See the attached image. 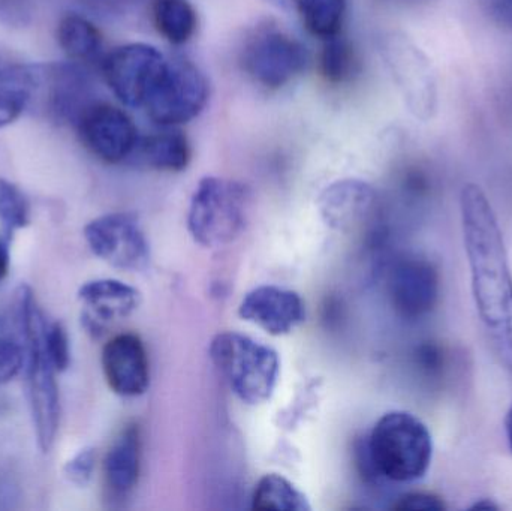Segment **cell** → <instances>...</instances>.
I'll use <instances>...</instances> for the list:
<instances>
[{
    "instance_id": "6da1fadb",
    "label": "cell",
    "mask_w": 512,
    "mask_h": 511,
    "mask_svg": "<svg viewBox=\"0 0 512 511\" xmlns=\"http://www.w3.org/2000/svg\"><path fill=\"white\" fill-rule=\"evenodd\" d=\"M460 212L475 306L499 360L512 377V275L504 237L480 186L462 189Z\"/></svg>"
},
{
    "instance_id": "7a4b0ae2",
    "label": "cell",
    "mask_w": 512,
    "mask_h": 511,
    "mask_svg": "<svg viewBox=\"0 0 512 511\" xmlns=\"http://www.w3.org/2000/svg\"><path fill=\"white\" fill-rule=\"evenodd\" d=\"M15 326L24 350L27 396L39 449L44 453L53 446L60 422L59 387L56 368L45 347L47 321L36 305L33 291L21 285L15 293Z\"/></svg>"
},
{
    "instance_id": "3957f363",
    "label": "cell",
    "mask_w": 512,
    "mask_h": 511,
    "mask_svg": "<svg viewBox=\"0 0 512 511\" xmlns=\"http://www.w3.org/2000/svg\"><path fill=\"white\" fill-rule=\"evenodd\" d=\"M366 447L375 473L391 482L420 480L432 462L429 429L418 417L405 411L384 414L373 428Z\"/></svg>"
},
{
    "instance_id": "277c9868",
    "label": "cell",
    "mask_w": 512,
    "mask_h": 511,
    "mask_svg": "<svg viewBox=\"0 0 512 511\" xmlns=\"http://www.w3.org/2000/svg\"><path fill=\"white\" fill-rule=\"evenodd\" d=\"M210 357L240 401L248 405L270 401L280 374L273 348L242 333L224 332L213 338Z\"/></svg>"
},
{
    "instance_id": "5b68a950",
    "label": "cell",
    "mask_w": 512,
    "mask_h": 511,
    "mask_svg": "<svg viewBox=\"0 0 512 511\" xmlns=\"http://www.w3.org/2000/svg\"><path fill=\"white\" fill-rule=\"evenodd\" d=\"M249 204L251 195L242 183L221 177H204L189 206V233L204 248L230 245L245 231Z\"/></svg>"
},
{
    "instance_id": "8992f818",
    "label": "cell",
    "mask_w": 512,
    "mask_h": 511,
    "mask_svg": "<svg viewBox=\"0 0 512 511\" xmlns=\"http://www.w3.org/2000/svg\"><path fill=\"white\" fill-rule=\"evenodd\" d=\"M209 96V81L195 63L185 57H167L164 72L144 110L155 125L174 128L200 116Z\"/></svg>"
},
{
    "instance_id": "52a82bcc",
    "label": "cell",
    "mask_w": 512,
    "mask_h": 511,
    "mask_svg": "<svg viewBox=\"0 0 512 511\" xmlns=\"http://www.w3.org/2000/svg\"><path fill=\"white\" fill-rule=\"evenodd\" d=\"M381 54L408 110L417 119H432L438 108V83L426 54L399 32L381 39Z\"/></svg>"
},
{
    "instance_id": "ba28073f",
    "label": "cell",
    "mask_w": 512,
    "mask_h": 511,
    "mask_svg": "<svg viewBox=\"0 0 512 511\" xmlns=\"http://www.w3.org/2000/svg\"><path fill=\"white\" fill-rule=\"evenodd\" d=\"M35 93L32 107H36L51 122L75 125L84 110L95 102V89L89 72L77 62L36 65Z\"/></svg>"
},
{
    "instance_id": "9c48e42d",
    "label": "cell",
    "mask_w": 512,
    "mask_h": 511,
    "mask_svg": "<svg viewBox=\"0 0 512 511\" xmlns=\"http://www.w3.org/2000/svg\"><path fill=\"white\" fill-rule=\"evenodd\" d=\"M306 47L276 27H262L246 41L242 65L246 74L265 89H280L303 72Z\"/></svg>"
},
{
    "instance_id": "30bf717a",
    "label": "cell",
    "mask_w": 512,
    "mask_h": 511,
    "mask_svg": "<svg viewBox=\"0 0 512 511\" xmlns=\"http://www.w3.org/2000/svg\"><path fill=\"white\" fill-rule=\"evenodd\" d=\"M167 65V57L153 45L135 42L111 51L102 71L111 92L129 108H144Z\"/></svg>"
},
{
    "instance_id": "8fae6325",
    "label": "cell",
    "mask_w": 512,
    "mask_h": 511,
    "mask_svg": "<svg viewBox=\"0 0 512 511\" xmlns=\"http://www.w3.org/2000/svg\"><path fill=\"white\" fill-rule=\"evenodd\" d=\"M87 245L96 257L116 269L140 272L150 263V245L131 213H108L84 228Z\"/></svg>"
},
{
    "instance_id": "7c38bea8",
    "label": "cell",
    "mask_w": 512,
    "mask_h": 511,
    "mask_svg": "<svg viewBox=\"0 0 512 511\" xmlns=\"http://www.w3.org/2000/svg\"><path fill=\"white\" fill-rule=\"evenodd\" d=\"M74 128L81 144L107 164H120L131 158L140 141L131 117L108 102H92Z\"/></svg>"
},
{
    "instance_id": "4fadbf2b",
    "label": "cell",
    "mask_w": 512,
    "mask_h": 511,
    "mask_svg": "<svg viewBox=\"0 0 512 511\" xmlns=\"http://www.w3.org/2000/svg\"><path fill=\"white\" fill-rule=\"evenodd\" d=\"M441 279L429 260L409 255L394 264L388 278V293L397 314L406 320H418L438 305Z\"/></svg>"
},
{
    "instance_id": "5bb4252c",
    "label": "cell",
    "mask_w": 512,
    "mask_h": 511,
    "mask_svg": "<svg viewBox=\"0 0 512 511\" xmlns=\"http://www.w3.org/2000/svg\"><path fill=\"white\" fill-rule=\"evenodd\" d=\"M240 317L271 336L289 335L306 320V306L295 291L262 285L246 294Z\"/></svg>"
},
{
    "instance_id": "9a60e30c",
    "label": "cell",
    "mask_w": 512,
    "mask_h": 511,
    "mask_svg": "<svg viewBox=\"0 0 512 511\" xmlns=\"http://www.w3.org/2000/svg\"><path fill=\"white\" fill-rule=\"evenodd\" d=\"M102 369L116 395L135 398L149 389V357L137 335L122 333L111 338L102 350Z\"/></svg>"
},
{
    "instance_id": "2e32d148",
    "label": "cell",
    "mask_w": 512,
    "mask_h": 511,
    "mask_svg": "<svg viewBox=\"0 0 512 511\" xmlns=\"http://www.w3.org/2000/svg\"><path fill=\"white\" fill-rule=\"evenodd\" d=\"M78 299L84 305L81 317L84 329L98 338L111 323L125 320L137 311L141 293L116 279H96L80 288Z\"/></svg>"
},
{
    "instance_id": "e0dca14e",
    "label": "cell",
    "mask_w": 512,
    "mask_h": 511,
    "mask_svg": "<svg viewBox=\"0 0 512 511\" xmlns=\"http://www.w3.org/2000/svg\"><path fill=\"white\" fill-rule=\"evenodd\" d=\"M375 189L357 179L334 182L322 192L319 209L322 218L336 230H352L366 221L376 206Z\"/></svg>"
},
{
    "instance_id": "ac0fdd59",
    "label": "cell",
    "mask_w": 512,
    "mask_h": 511,
    "mask_svg": "<svg viewBox=\"0 0 512 511\" xmlns=\"http://www.w3.org/2000/svg\"><path fill=\"white\" fill-rule=\"evenodd\" d=\"M141 438L137 425H128L111 444L104 461V482L108 497L123 500L140 479Z\"/></svg>"
},
{
    "instance_id": "d6986e66",
    "label": "cell",
    "mask_w": 512,
    "mask_h": 511,
    "mask_svg": "<svg viewBox=\"0 0 512 511\" xmlns=\"http://www.w3.org/2000/svg\"><path fill=\"white\" fill-rule=\"evenodd\" d=\"M35 93L33 66L0 56V128L14 123L32 104Z\"/></svg>"
},
{
    "instance_id": "ffe728a7",
    "label": "cell",
    "mask_w": 512,
    "mask_h": 511,
    "mask_svg": "<svg viewBox=\"0 0 512 511\" xmlns=\"http://www.w3.org/2000/svg\"><path fill=\"white\" fill-rule=\"evenodd\" d=\"M135 155L147 167L177 173L188 167L192 150L188 137L183 132L173 129L140 138L132 156Z\"/></svg>"
},
{
    "instance_id": "44dd1931",
    "label": "cell",
    "mask_w": 512,
    "mask_h": 511,
    "mask_svg": "<svg viewBox=\"0 0 512 511\" xmlns=\"http://www.w3.org/2000/svg\"><path fill=\"white\" fill-rule=\"evenodd\" d=\"M57 42L66 56L77 63L95 62L101 57L102 33L98 27L80 14H66L57 26Z\"/></svg>"
},
{
    "instance_id": "7402d4cb",
    "label": "cell",
    "mask_w": 512,
    "mask_h": 511,
    "mask_svg": "<svg viewBox=\"0 0 512 511\" xmlns=\"http://www.w3.org/2000/svg\"><path fill=\"white\" fill-rule=\"evenodd\" d=\"M150 9L156 30L170 44H186L197 32L198 15L189 0H152Z\"/></svg>"
},
{
    "instance_id": "603a6c76",
    "label": "cell",
    "mask_w": 512,
    "mask_h": 511,
    "mask_svg": "<svg viewBox=\"0 0 512 511\" xmlns=\"http://www.w3.org/2000/svg\"><path fill=\"white\" fill-rule=\"evenodd\" d=\"M252 509L310 511L306 495L280 474H265L255 486Z\"/></svg>"
},
{
    "instance_id": "cb8c5ba5",
    "label": "cell",
    "mask_w": 512,
    "mask_h": 511,
    "mask_svg": "<svg viewBox=\"0 0 512 511\" xmlns=\"http://www.w3.org/2000/svg\"><path fill=\"white\" fill-rule=\"evenodd\" d=\"M295 9L307 32L327 39L340 35L346 14V0H295Z\"/></svg>"
},
{
    "instance_id": "d4e9b609",
    "label": "cell",
    "mask_w": 512,
    "mask_h": 511,
    "mask_svg": "<svg viewBox=\"0 0 512 511\" xmlns=\"http://www.w3.org/2000/svg\"><path fill=\"white\" fill-rule=\"evenodd\" d=\"M322 77L330 84H342L357 72L358 60L351 42L342 36L327 39L319 60Z\"/></svg>"
},
{
    "instance_id": "484cf974",
    "label": "cell",
    "mask_w": 512,
    "mask_h": 511,
    "mask_svg": "<svg viewBox=\"0 0 512 511\" xmlns=\"http://www.w3.org/2000/svg\"><path fill=\"white\" fill-rule=\"evenodd\" d=\"M0 222L9 236L30 222V206L18 186L0 177Z\"/></svg>"
},
{
    "instance_id": "4316f807",
    "label": "cell",
    "mask_w": 512,
    "mask_h": 511,
    "mask_svg": "<svg viewBox=\"0 0 512 511\" xmlns=\"http://www.w3.org/2000/svg\"><path fill=\"white\" fill-rule=\"evenodd\" d=\"M24 350L17 326L0 317V384L11 381L23 368Z\"/></svg>"
},
{
    "instance_id": "83f0119b",
    "label": "cell",
    "mask_w": 512,
    "mask_h": 511,
    "mask_svg": "<svg viewBox=\"0 0 512 511\" xmlns=\"http://www.w3.org/2000/svg\"><path fill=\"white\" fill-rule=\"evenodd\" d=\"M45 347H47L48 356H50L56 371H66L69 363H71L69 338L65 327L57 323V321L56 323L47 324V329H45Z\"/></svg>"
},
{
    "instance_id": "f1b7e54d",
    "label": "cell",
    "mask_w": 512,
    "mask_h": 511,
    "mask_svg": "<svg viewBox=\"0 0 512 511\" xmlns=\"http://www.w3.org/2000/svg\"><path fill=\"white\" fill-rule=\"evenodd\" d=\"M96 467V450L93 447H86V449L80 450L68 464L65 465L66 479L75 486L89 485L92 480L93 473H95Z\"/></svg>"
},
{
    "instance_id": "f546056e",
    "label": "cell",
    "mask_w": 512,
    "mask_h": 511,
    "mask_svg": "<svg viewBox=\"0 0 512 511\" xmlns=\"http://www.w3.org/2000/svg\"><path fill=\"white\" fill-rule=\"evenodd\" d=\"M394 510H445L444 501L433 494H424V492H412V494L403 495L393 506Z\"/></svg>"
},
{
    "instance_id": "4dcf8cb0",
    "label": "cell",
    "mask_w": 512,
    "mask_h": 511,
    "mask_svg": "<svg viewBox=\"0 0 512 511\" xmlns=\"http://www.w3.org/2000/svg\"><path fill=\"white\" fill-rule=\"evenodd\" d=\"M30 17V0H0V20L11 26H24Z\"/></svg>"
},
{
    "instance_id": "1f68e13d",
    "label": "cell",
    "mask_w": 512,
    "mask_h": 511,
    "mask_svg": "<svg viewBox=\"0 0 512 511\" xmlns=\"http://www.w3.org/2000/svg\"><path fill=\"white\" fill-rule=\"evenodd\" d=\"M21 492L11 477L0 476V510H14L20 504Z\"/></svg>"
},
{
    "instance_id": "d6a6232c",
    "label": "cell",
    "mask_w": 512,
    "mask_h": 511,
    "mask_svg": "<svg viewBox=\"0 0 512 511\" xmlns=\"http://www.w3.org/2000/svg\"><path fill=\"white\" fill-rule=\"evenodd\" d=\"M490 15L501 26L512 30V0H487Z\"/></svg>"
},
{
    "instance_id": "836d02e7",
    "label": "cell",
    "mask_w": 512,
    "mask_h": 511,
    "mask_svg": "<svg viewBox=\"0 0 512 511\" xmlns=\"http://www.w3.org/2000/svg\"><path fill=\"white\" fill-rule=\"evenodd\" d=\"M420 365L429 372H438L442 365L441 350L435 345H423L418 351Z\"/></svg>"
},
{
    "instance_id": "e575fe53",
    "label": "cell",
    "mask_w": 512,
    "mask_h": 511,
    "mask_svg": "<svg viewBox=\"0 0 512 511\" xmlns=\"http://www.w3.org/2000/svg\"><path fill=\"white\" fill-rule=\"evenodd\" d=\"M11 237L6 234L5 231L0 233V282L6 278L9 272V266H11Z\"/></svg>"
},
{
    "instance_id": "d590c367",
    "label": "cell",
    "mask_w": 512,
    "mask_h": 511,
    "mask_svg": "<svg viewBox=\"0 0 512 511\" xmlns=\"http://www.w3.org/2000/svg\"><path fill=\"white\" fill-rule=\"evenodd\" d=\"M505 429H507L508 443L512 450V405L510 411H508L507 419H505Z\"/></svg>"
},
{
    "instance_id": "8d00e7d4",
    "label": "cell",
    "mask_w": 512,
    "mask_h": 511,
    "mask_svg": "<svg viewBox=\"0 0 512 511\" xmlns=\"http://www.w3.org/2000/svg\"><path fill=\"white\" fill-rule=\"evenodd\" d=\"M271 2L277 3V5L283 6V8H288V6L294 5L295 0H271Z\"/></svg>"
},
{
    "instance_id": "74e56055",
    "label": "cell",
    "mask_w": 512,
    "mask_h": 511,
    "mask_svg": "<svg viewBox=\"0 0 512 511\" xmlns=\"http://www.w3.org/2000/svg\"><path fill=\"white\" fill-rule=\"evenodd\" d=\"M475 509H487V510H490V509H498V507L493 506L492 503H480V504H477V506H475Z\"/></svg>"
},
{
    "instance_id": "f35d334b",
    "label": "cell",
    "mask_w": 512,
    "mask_h": 511,
    "mask_svg": "<svg viewBox=\"0 0 512 511\" xmlns=\"http://www.w3.org/2000/svg\"><path fill=\"white\" fill-rule=\"evenodd\" d=\"M92 2L107 3V2H111V0H92Z\"/></svg>"
}]
</instances>
